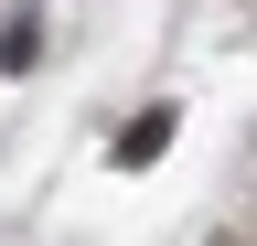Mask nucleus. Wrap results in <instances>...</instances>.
<instances>
[{
  "instance_id": "1",
  "label": "nucleus",
  "mask_w": 257,
  "mask_h": 246,
  "mask_svg": "<svg viewBox=\"0 0 257 246\" xmlns=\"http://www.w3.org/2000/svg\"><path fill=\"white\" fill-rule=\"evenodd\" d=\"M172 150V107H140V129H118V171H150Z\"/></svg>"
},
{
  "instance_id": "2",
  "label": "nucleus",
  "mask_w": 257,
  "mask_h": 246,
  "mask_svg": "<svg viewBox=\"0 0 257 246\" xmlns=\"http://www.w3.org/2000/svg\"><path fill=\"white\" fill-rule=\"evenodd\" d=\"M32 54H43V11H11V22H0V65L32 75Z\"/></svg>"
}]
</instances>
